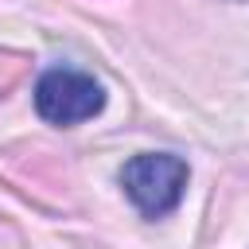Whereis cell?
I'll return each instance as SVG.
<instances>
[{
	"instance_id": "obj_1",
	"label": "cell",
	"mask_w": 249,
	"mask_h": 249,
	"mask_svg": "<svg viewBox=\"0 0 249 249\" xmlns=\"http://www.w3.org/2000/svg\"><path fill=\"white\" fill-rule=\"evenodd\" d=\"M121 187L128 195V202L144 214V218H167L187 191L191 167L187 160H179L175 152H140L121 167Z\"/></svg>"
},
{
	"instance_id": "obj_2",
	"label": "cell",
	"mask_w": 249,
	"mask_h": 249,
	"mask_svg": "<svg viewBox=\"0 0 249 249\" xmlns=\"http://www.w3.org/2000/svg\"><path fill=\"white\" fill-rule=\"evenodd\" d=\"M101 109H105V86L93 74L54 66L35 82V113L54 128L82 124V121L97 117Z\"/></svg>"
}]
</instances>
